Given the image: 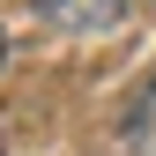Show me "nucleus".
I'll list each match as a JSON object with an SVG mask.
<instances>
[{"label":"nucleus","mask_w":156,"mask_h":156,"mask_svg":"<svg viewBox=\"0 0 156 156\" xmlns=\"http://www.w3.org/2000/svg\"><path fill=\"white\" fill-rule=\"evenodd\" d=\"M52 30H119L126 23V0H37Z\"/></svg>","instance_id":"obj_1"},{"label":"nucleus","mask_w":156,"mask_h":156,"mask_svg":"<svg viewBox=\"0 0 156 156\" xmlns=\"http://www.w3.org/2000/svg\"><path fill=\"white\" fill-rule=\"evenodd\" d=\"M0 60H8V37H0Z\"/></svg>","instance_id":"obj_2"}]
</instances>
